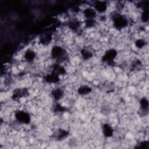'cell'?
Returning a JSON list of instances; mask_svg holds the SVG:
<instances>
[{
	"label": "cell",
	"instance_id": "1",
	"mask_svg": "<svg viewBox=\"0 0 149 149\" xmlns=\"http://www.w3.org/2000/svg\"><path fill=\"white\" fill-rule=\"evenodd\" d=\"M118 53L116 49L115 48H109L102 54V61L107 63L109 65H112L115 63Z\"/></svg>",
	"mask_w": 149,
	"mask_h": 149
},
{
	"label": "cell",
	"instance_id": "2",
	"mask_svg": "<svg viewBox=\"0 0 149 149\" xmlns=\"http://www.w3.org/2000/svg\"><path fill=\"white\" fill-rule=\"evenodd\" d=\"M14 117L16 121L20 124L28 125L31 122L30 113L24 110H17L15 112Z\"/></svg>",
	"mask_w": 149,
	"mask_h": 149
},
{
	"label": "cell",
	"instance_id": "3",
	"mask_svg": "<svg viewBox=\"0 0 149 149\" xmlns=\"http://www.w3.org/2000/svg\"><path fill=\"white\" fill-rule=\"evenodd\" d=\"M81 13L83 15L84 19H96L98 14L93 6L88 5L83 9Z\"/></svg>",
	"mask_w": 149,
	"mask_h": 149
},
{
	"label": "cell",
	"instance_id": "4",
	"mask_svg": "<svg viewBox=\"0 0 149 149\" xmlns=\"http://www.w3.org/2000/svg\"><path fill=\"white\" fill-rule=\"evenodd\" d=\"M109 3L106 1H96L93 5V8L99 14H105L109 9Z\"/></svg>",
	"mask_w": 149,
	"mask_h": 149
},
{
	"label": "cell",
	"instance_id": "5",
	"mask_svg": "<svg viewBox=\"0 0 149 149\" xmlns=\"http://www.w3.org/2000/svg\"><path fill=\"white\" fill-rule=\"evenodd\" d=\"M37 54L34 50L29 48L26 50L23 54L24 60L27 63H33L36 58Z\"/></svg>",
	"mask_w": 149,
	"mask_h": 149
},
{
	"label": "cell",
	"instance_id": "6",
	"mask_svg": "<svg viewBox=\"0 0 149 149\" xmlns=\"http://www.w3.org/2000/svg\"><path fill=\"white\" fill-rule=\"evenodd\" d=\"M80 54L83 59L87 61L93 57L94 51L90 48V47H84L80 50Z\"/></svg>",
	"mask_w": 149,
	"mask_h": 149
},
{
	"label": "cell",
	"instance_id": "7",
	"mask_svg": "<svg viewBox=\"0 0 149 149\" xmlns=\"http://www.w3.org/2000/svg\"><path fill=\"white\" fill-rule=\"evenodd\" d=\"M51 97L55 101H59L63 98L65 95L64 90L61 87H56L51 90Z\"/></svg>",
	"mask_w": 149,
	"mask_h": 149
},
{
	"label": "cell",
	"instance_id": "8",
	"mask_svg": "<svg viewBox=\"0 0 149 149\" xmlns=\"http://www.w3.org/2000/svg\"><path fill=\"white\" fill-rule=\"evenodd\" d=\"M93 91V88L89 85L82 84L79 86L77 90V93L82 96L87 95Z\"/></svg>",
	"mask_w": 149,
	"mask_h": 149
},
{
	"label": "cell",
	"instance_id": "9",
	"mask_svg": "<svg viewBox=\"0 0 149 149\" xmlns=\"http://www.w3.org/2000/svg\"><path fill=\"white\" fill-rule=\"evenodd\" d=\"M102 132L103 135L105 137H111L113 134V129L109 123H104L102 126Z\"/></svg>",
	"mask_w": 149,
	"mask_h": 149
},
{
	"label": "cell",
	"instance_id": "10",
	"mask_svg": "<svg viewBox=\"0 0 149 149\" xmlns=\"http://www.w3.org/2000/svg\"><path fill=\"white\" fill-rule=\"evenodd\" d=\"M140 108L141 112L146 115L148 113V100L145 98H141L140 100Z\"/></svg>",
	"mask_w": 149,
	"mask_h": 149
},
{
	"label": "cell",
	"instance_id": "11",
	"mask_svg": "<svg viewBox=\"0 0 149 149\" xmlns=\"http://www.w3.org/2000/svg\"><path fill=\"white\" fill-rule=\"evenodd\" d=\"M146 44H147V42L146 40L143 38L136 39L134 42V45L136 48L139 50L144 49L146 46Z\"/></svg>",
	"mask_w": 149,
	"mask_h": 149
}]
</instances>
